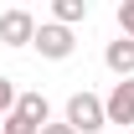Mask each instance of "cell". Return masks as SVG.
<instances>
[{
	"label": "cell",
	"instance_id": "cell-9",
	"mask_svg": "<svg viewBox=\"0 0 134 134\" xmlns=\"http://www.w3.org/2000/svg\"><path fill=\"white\" fill-rule=\"evenodd\" d=\"M119 36L134 41V0H119Z\"/></svg>",
	"mask_w": 134,
	"mask_h": 134
},
{
	"label": "cell",
	"instance_id": "cell-4",
	"mask_svg": "<svg viewBox=\"0 0 134 134\" xmlns=\"http://www.w3.org/2000/svg\"><path fill=\"white\" fill-rule=\"evenodd\" d=\"M103 114H108V124H129V129H134V77H124V83L108 88Z\"/></svg>",
	"mask_w": 134,
	"mask_h": 134
},
{
	"label": "cell",
	"instance_id": "cell-8",
	"mask_svg": "<svg viewBox=\"0 0 134 134\" xmlns=\"http://www.w3.org/2000/svg\"><path fill=\"white\" fill-rule=\"evenodd\" d=\"M0 134H41V129H36L31 119H21V114H16V108H10V114L0 119Z\"/></svg>",
	"mask_w": 134,
	"mask_h": 134
},
{
	"label": "cell",
	"instance_id": "cell-10",
	"mask_svg": "<svg viewBox=\"0 0 134 134\" xmlns=\"http://www.w3.org/2000/svg\"><path fill=\"white\" fill-rule=\"evenodd\" d=\"M10 108H16V83H10V77H0V119L10 114Z\"/></svg>",
	"mask_w": 134,
	"mask_h": 134
},
{
	"label": "cell",
	"instance_id": "cell-11",
	"mask_svg": "<svg viewBox=\"0 0 134 134\" xmlns=\"http://www.w3.org/2000/svg\"><path fill=\"white\" fill-rule=\"evenodd\" d=\"M41 134H77V129H72V124H47Z\"/></svg>",
	"mask_w": 134,
	"mask_h": 134
},
{
	"label": "cell",
	"instance_id": "cell-2",
	"mask_svg": "<svg viewBox=\"0 0 134 134\" xmlns=\"http://www.w3.org/2000/svg\"><path fill=\"white\" fill-rule=\"evenodd\" d=\"M47 62H67L72 57V47H77V36L67 31V26H57V21H36V41H31Z\"/></svg>",
	"mask_w": 134,
	"mask_h": 134
},
{
	"label": "cell",
	"instance_id": "cell-3",
	"mask_svg": "<svg viewBox=\"0 0 134 134\" xmlns=\"http://www.w3.org/2000/svg\"><path fill=\"white\" fill-rule=\"evenodd\" d=\"M31 41H36V16L31 10H21V5L0 10V47H31Z\"/></svg>",
	"mask_w": 134,
	"mask_h": 134
},
{
	"label": "cell",
	"instance_id": "cell-1",
	"mask_svg": "<svg viewBox=\"0 0 134 134\" xmlns=\"http://www.w3.org/2000/svg\"><path fill=\"white\" fill-rule=\"evenodd\" d=\"M62 124H72V129L77 134H98L103 124H108V114H103V98L98 93H72V98H67V114H62Z\"/></svg>",
	"mask_w": 134,
	"mask_h": 134
},
{
	"label": "cell",
	"instance_id": "cell-12",
	"mask_svg": "<svg viewBox=\"0 0 134 134\" xmlns=\"http://www.w3.org/2000/svg\"><path fill=\"white\" fill-rule=\"evenodd\" d=\"M129 134H134V129H129Z\"/></svg>",
	"mask_w": 134,
	"mask_h": 134
},
{
	"label": "cell",
	"instance_id": "cell-5",
	"mask_svg": "<svg viewBox=\"0 0 134 134\" xmlns=\"http://www.w3.org/2000/svg\"><path fill=\"white\" fill-rule=\"evenodd\" d=\"M103 67L114 72L119 83H124V77H134V41H129V36H119V41H108V47H103Z\"/></svg>",
	"mask_w": 134,
	"mask_h": 134
},
{
	"label": "cell",
	"instance_id": "cell-6",
	"mask_svg": "<svg viewBox=\"0 0 134 134\" xmlns=\"http://www.w3.org/2000/svg\"><path fill=\"white\" fill-rule=\"evenodd\" d=\"M16 114L31 119L36 129H47V124H52V103H47V93H36V88H31V93H16Z\"/></svg>",
	"mask_w": 134,
	"mask_h": 134
},
{
	"label": "cell",
	"instance_id": "cell-7",
	"mask_svg": "<svg viewBox=\"0 0 134 134\" xmlns=\"http://www.w3.org/2000/svg\"><path fill=\"white\" fill-rule=\"evenodd\" d=\"M52 21L67 26V31L83 26V21H88V0H52Z\"/></svg>",
	"mask_w": 134,
	"mask_h": 134
}]
</instances>
